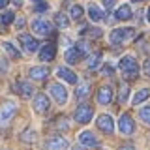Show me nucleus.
<instances>
[{
    "instance_id": "obj_33",
    "label": "nucleus",
    "mask_w": 150,
    "mask_h": 150,
    "mask_svg": "<svg viewBox=\"0 0 150 150\" xmlns=\"http://www.w3.org/2000/svg\"><path fill=\"white\" fill-rule=\"evenodd\" d=\"M143 73H144V77L150 79V60H144V64H143Z\"/></svg>"
},
{
    "instance_id": "obj_44",
    "label": "nucleus",
    "mask_w": 150,
    "mask_h": 150,
    "mask_svg": "<svg viewBox=\"0 0 150 150\" xmlns=\"http://www.w3.org/2000/svg\"><path fill=\"white\" fill-rule=\"evenodd\" d=\"M34 2H41V0H34Z\"/></svg>"
},
{
    "instance_id": "obj_34",
    "label": "nucleus",
    "mask_w": 150,
    "mask_h": 150,
    "mask_svg": "<svg viewBox=\"0 0 150 150\" xmlns=\"http://www.w3.org/2000/svg\"><path fill=\"white\" fill-rule=\"evenodd\" d=\"M45 9H49V6L41 0V2H38V6H36V11H45Z\"/></svg>"
},
{
    "instance_id": "obj_9",
    "label": "nucleus",
    "mask_w": 150,
    "mask_h": 150,
    "mask_svg": "<svg viewBox=\"0 0 150 150\" xmlns=\"http://www.w3.org/2000/svg\"><path fill=\"white\" fill-rule=\"evenodd\" d=\"M96 124L103 133H112V129H115V122H112V118L109 115H100L98 120H96Z\"/></svg>"
},
{
    "instance_id": "obj_20",
    "label": "nucleus",
    "mask_w": 150,
    "mask_h": 150,
    "mask_svg": "<svg viewBox=\"0 0 150 150\" xmlns=\"http://www.w3.org/2000/svg\"><path fill=\"white\" fill-rule=\"evenodd\" d=\"M88 15H90V19L94 23H100V21H103V13H101V9L96 6V4H90L88 6Z\"/></svg>"
},
{
    "instance_id": "obj_3",
    "label": "nucleus",
    "mask_w": 150,
    "mask_h": 150,
    "mask_svg": "<svg viewBox=\"0 0 150 150\" xmlns=\"http://www.w3.org/2000/svg\"><path fill=\"white\" fill-rule=\"evenodd\" d=\"M133 34H135L133 28H115V30L111 32L109 40H111V43L118 45V43H122V41H126V40H131Z\"/></svg>"
},
{
    "instance_id": "obj_14",
    "label": "nucleus",
    "mask_w": 150,
    "mask_h": 150,
    "mask_svg": "<svg viewBox=\"0 0 150 150\" xmlns=\"http://www.w3.org/2000/svg\"><path fill=\"white\" fill-rule=\"evenodd\" d=\"M28 77L34 79V81H45V79L49 77V68H45V66H38V68H32L30 71H28Z\"/></svg>"
},
{
    "instance_id": "obj_40",
    "label": "nucleus",
    "mask_w": 150,
    "mask_h": 150,
    "mask_svg": "<svg viewBox=\"0 0 150 150\" xmlns=\"http://www.w3.org/2000/svg\"><path fill=\"white\" fill-rule=\"evenodd\" d=\"M13 4H15L17 8H21V6H23V0H13Z\"/></svg>"
},
{
    "instance_id": "obj_26",
    "label": "nucleus",
    "mask_w": 150,
    "mask_h": 150,
    "mask_svg": "<svg viewBox=\"0 0 150 150\" xmlns=\"http://www.w3.org/2000/svg\"><path fill=\"white\" fill-rule=\"evenodd\" d=\"M36 137H38V135H36V131H34V129H30V128H26V129L21 133V139L25 141V143H34Z\"/></svg>"
},
{
    "instance_id": "obj_36",
    "label": "nucleus",
    "mask_w": 150,
    "mask_h": 150,
    "mask_svg": "<svg viewBox=\"0 0 150 150\" xmlns=\"http://www.w3.org/2000/svg\"><path fill=\"white\" fill-rule=\"evenodd\" d=\"M101 73H103V75H112V68H111V66H109V64H107V66H103V69H101Z\"/></svg>"
},
{
    "instance_id": "obj_16",
    "label": "nucleus",
    "mask_w": 150,
    "mask_h": 150,
    "mask_svg": "<svg viewBox=\"0 0 150 150\" xmlns=\"http://www.w3.org/2000/svg\"><path fill=\"white\" fill-rule=\"evenodd\" d=\"M56 75H58L60 79H64L66 83H69V84H77V75H75L71 69H68V68H58L56 69Z\"/></svg>"
},
{
    "instance_id": "obj_8",
    "label": "nucleus",
    "mask_w": 150,
    "mask_h": 150,
    "mask_svg": "<svg viewBox=\"0 0 150 150\" xmlns=\"http://www.w3.org/2000/svg\"><path fill=\"white\" fill-rule=\"evenodd\" d=\"M118 129L124 135L133 133V131H135V122H133V118H131L129 115H122L120 120H118Z\"/></svg>"
},
{
    "instance_id": "obj_21",
    "label": "nucleus",
    "mask_w": 150,
    "mask_h": 150,
    "mask_svg": "<svg viewBox=\"0 0 150 150\" xmlns=\"http://www.w3.org/2000/svg\"><path fill=\"white\" fill-rule=\"evenodd\" d=\"M101 64V53L98 51V53H94V54H90L88 56V60H86V66H88V69H98V66Z\"/></svg>"
},
{
    "instance_id": "obj_38",
    "label": "nucleus",
    "mask_w": 150,
    "mask_h": 150,
    "mask_svg": "<svg viewBox=\"0 0 150 150\" xmlns=\"http://www.w3.org/2000/svg\"><path fill=\"white\" fill-rule=\"evenodd\" d=\"M8 4H9V0H0V9H4Z\"/></svg>"
},
{
    "instance_id": "obj_39",
    "label": "nucleus",
    "mask_w": 150,
    "mask_h": 150,
    "mask_svg": "<svg viewBox=\"0 0 150 150\" xmlns=\"http://www.w3.org/2000/svg\"><path fill=\"white\" fill-rule=\"evenodd\" d=\"M120 150H135L131 144H124V146H120Z\"/></svg>"
},
{
    "instance_id": "obj_35",
    "label": "nucleus",
    "mask_w": 150,
    "mask_h": 150,
    "mask_svg": "<svg viewBox=\"0 0 150 150\" xmlns=\"http://www.w3.org/2000/svg\"><path fill=\"white\" fill-rule=\"evenodd\" d=\"M112 6H115V0H103V8L109 11V9H112Z\"/></svg>"
},
{
    "instance_id": "obj_4",
    "label": "nucleus",
    "mask_w": 150,
    "mask_h": 150,
    "mask_svg": "<svg viewBox=\"0 0 150 150\" xmlns=\"http://www.w3.org/2000/svg\"><path fill=\"white\" fill-rule=\"evenodd\" d=\"M92 115H94V109L88 103H81V105L75 109V120L79 124H88L92 120Z\"/></svg>"
},
{
    "instance_id": "obj_23",
    "label": "nucleus",
    "mask_w": 150,
    "mask_h": 150,
    "mask_svg": "<svg viewBox=\"0 0 150 150\" xmlns=\"http://www.w3.org/2000/svg\"><path fill=\"white\" fill-rule=\"evenodd\" d=\"M54 23H56V26H60V28H68L69 26V19L66 13H56L54 15Z\"/></svg>"
},
{
    "instance_id": "obj_37",
    "label": "nucleus",
    "mask_w": 150,
    "mask_h": 150,
    "mask_svg": "<svg viewBox=\"0 0 150 150\" xmlns=\"http://www.w3.org/2000/svg\"><path fill=\"white\" fill-rule=\"evenodd\" d=\"M15 26H17V28H23V26H25V19H23V17H19L17 21H15Z\"/></svg>"
},
{
    "instance_id": "obj_1",
    "label": "nucleus",
    "mask_w": 150,
    "mask_h": 150,
    "mask_svg": "<svg viewBox=\"0 0 150 150\" xmlns=\"http://www.w3.org/2000/svg\"><path fill=\"white\" fill-rule=\"evenodd\" d=\"M118 66H120V71L124 75V79H128V81H131V79H135L139 75V64L133 56H124Z\"/></svg>"
},
{
    "instance_id": "obj_19",
    "label": "nucleus",
    "mask_w": 150,
    "mask_h": 150,
    "mask_svg": "<svg viewBox=\"0 0 150 150\" xmlns=\"http://www.w3.org/2000/svg\"><path fill=\"white\" fill-rule=\"evenodd\" d=\"M115 17L118 19V21H128V19H131V8L128 6V4H122V6L116 9Z\"/></svg>"
},
{
    "instance_id": "obj_42",
    "label": "nucleus",
    "mask_w": 150,
    "mask_h": 150,
    "mask_svg": "<svg viewBox=\"0 0 150 150\" xmlns=\"http://www.w3.org/2000/svg\"><path fill=\"white\" fill-rule=\"evenodd\" d=\"M148 21H150V8H148Z\"/></svg>"
},
{
    "instance_id": "obj_18",
    "label": "nucleus",
    "mask_w": 150,
    "mask_h": 150,
    "mask_svg": "<svg viewBox=\"0 0 150 150\" xmlns=\"http://www.w3.org/2000/svg\"><path fill=\"white\" fill-rule=\"evenodd\" d=\"M15 88H17V92L21 94L23 98H30L32 94H34V88H32V84L26 83V81H17Z\"/></svg>"
},
{
    "instance_id": "obj_10",
    "label": "nucleus",
    "mask_w": 150,
    "mask_h": 150,
    "mask_svg": "<svg viewBox=\"0 0 150 150\" xmlns=\"http://www.w3.org/2000/svg\"><path fill=\"white\" fill-rule=\"evenodd\" d=\"M79 141H81V144L86 146V148H98L100 146V141L96 139V135H94L92 131H83V133L79 135Z\"/></svg>"
},
{
    "instance_id": "obj_30",
    "label": "nucleus",
    "mask_w": 150,
    "mask_h": 150,
    "mask_svg": "<svg viewBox=\"0 0 150 150\" xmlns=\"http://www.w3.org/2000/svg\"><path fill=\"white\" fill-rule=\"evenodd\" d=\"M128 92H129L128 84H126V83H122V84H120V94H118V100H120V101H126V100H128Z\"/></svg>"
},
{
    "instance_id": "obj_13",
    "label": "nucleus",
    "mask_w": 150,
    "mask_h": 150,
    "mask_svg": "<svg viewBox=\"0 0 150 150\" xmlns=\"http://www.w3.org/2000/svg\"><path fill=\"white\" fill-rule=\"evenodd\" d=\"M56 56V47L53 43H47L41 47V51H40V60L41 62H51Z\"/></svg>"
},
{
    "instance_id": "obj_31",
    "label": "nucleus",
    "mask_w": 150,
    "mask_h": 150,
    "mask_svg": "<svg viewBox=\"0 0 150 150\" xmlns=\"http://www.w3.org/2000/svg\"><path fill=\"white\" fill-rule=\"evenodd\" d=\"M77 49L81 51V54H83V56L90 54V45H88L86 41H79V43H77Z\"/></svg>"
},
{
    "instance_id": "obj_12",
    "label": "nucleus",
    "mask_w": 150,
    "mask_h": 150,
    "mask_svg": "<svg viewBox=\"0 0 150 150\" xmlns=\"http://www.w3.org/2000/svg\"><path fill=\"white\" fill-rule=\"evenodd\" d=\"M66 148H68V141L60 135L47 139V150H66Z\"/></svg>"
},
{
    "instance_id": "obj_22",
    "label": "nucleus",
    "mask_w": 150,
    "mask_h": 150,
    "mask_svg": "<svg viewBox=\"0 0 150 150\" xmlns=\"http://www.w3.org/2000/svg\"><path fill=\"white\" fill-rule=\"evenodd\" d=\"M88 94H90V84L81 83L77 86V90H75V98H77V100H84V98H88Z\"/></svg>"
},
{
    "instance_id": "obj_24",
    "label": "nucleus",
    "mask_w": 150,
    "mask_h": 150,
    "mask_svg": "<svg viewBox=\"0 0 150 150\" xmlns=\"http://www.w3.org/2000/svg\"><path fill=\"white\" fill-rule=\"evenodd\" d=\"M2 49L6 51V53H8L9 56H11V58H19V56H21V53H19L15 47L9 43V41H4V43H2Z\"/></svg>"
},
{
    "instance_id": "obj_2",
    "label": "nucleus",
    "mask_w": 150,
    "mask_h": 150,
    "mask_svg": "<svg viewBox=\"0 0 150 150\" xmlns=\"http://www.w3.org/2000/svg\"><path fill=\"white\" fill-rule=\"evenodd\" d=\"M17 115V105L13 101H2L0 103V126H9L13 116Z\"/></svg>"
},
{
    "instance_id": "obj_27",
    "label": "nucleus",
    "mask_w": 150,
    "mask_h": 150,
    "mask_svg": "<svg viewBox=\"0 0 150 150\" xmlns=\"http://www.w3.org/2000/svg\"><path fill=\"white\" fill-rule=\"evenodd\" d=\"M54 128L56 129H62V131H68L69 129L68 118H66V116H58V118H54Z\"/></svg>"
},
{
    "instance_id": "obj_6",
    "label": "nucleus",
    "mask_w": 150,
    "mask_h": 150,
    "mask_svg": "<svg viewBox=\"0 0 150 150\" xmlns=\"http://www.w3.org/2000/svg\"><path fill=\"white\" fill-rule=\"evenodd\" d=\"M32 30H34V34H38V36H51L53 34V26H51V23L45 21V19H36V21H32Z\"/></svg>"
},
{
    "instance_id": "obj_17",
    "label": "nucleus",
    "mask_w": 150,
    "mask_h": 150,
    "mask_svg": "<svg viewBox=\"0 0 150 150\" xmlns=\"http://www.w3.org/2000/svg\"><path fill=\"white\" fill-rule=\"evenodd\" d=\"M81 58H83V54H81V51L77 49V45L69 47V49L66 51V62H68V64H77Z\"/></svg>"
},
{
    "instance_id": "obj_29",
    "label": "nucleus",
    "mask_w": 150,
    "mask_h": 150,
    "mask_svg": "<svg viewBox=\"0 0 150 150\" xmlns=\"http://www.w3.org/2000/svg\"><path fill=\"white\" fill-rule=\"evenodd\" d=\"M139 116L146 126H150V107H143V109L139 111Z\"/></svg>"
},
{
    "instance_id": "obj_15",
    "label": "nucleus",
    "mask_w": 150,
    "mask_h": 150,
    "mask_svg": "<svg viewBox=\"0 0 150 150\" xmlns=\"http://www.w3.org/2000/svg\"><path fill=\"white\" fill-rule=\"evenodd\" d=\"M98 103H101V105H109L112 101V90L111 86H101L100 90H98V96H96Z\"/></svg>"
},
{
    "instance_id": "obj_7",
    "label": "nucleus",
    "mask_w": 150,
    "mask_h": 150,
    "mask_svg": "<svg viewBox=\"0 0 150 150\" xmlns=\"http://www.w3.org/2000/svg\"><path fill=\"white\" fill-rule=\"evenodd\" d=\"M19 41H21L23 49H25L26 53H36V51L40 49L38 40H36V38H32L30 34H21V36H19Z\"/></svg>"
},
{
    "instance_id": "obj_5",
    "label": "nucleus",
    "mask_w": 150,
    "mask_h": 150,
    "mask_svg": "<svg viewBox=\"0 0 150 150\" xmlns=\"http://www.w3.org/2000/svg\"><path fill=\"white\" fill-rule=\"evenodd\" d=\"M49 92H51L53 100L58 103V105H64V103L68 101V90H66L62 84H58V83L51 84V86H49Z\"/></svg>"
},
{
    "instance_id": "obj_28",
    "label": "nucleus",
    "mask_w": 150,
    "mask_h": 150,
    "mask_svg": "<svg viewBox=\"0 0 150 150\" xmlns=\"http://www.w3.org/2000/svg\"><path fill=\"white\" fill-rule=\"evenodd\" d=\"M83 13H84V9L79 6V4H73V6L69 8V17H71V19H81Z\"/></svg>"
},
{
    "instance_id": "obj_25",
    "label": "nucleus",
    "mask_w": 150,
    "mask_h": 150,
    "mask_svg": "<svg viewBox=\"0 0 150 150\" xmlns=\"http://www.w3.org/2000/svg\"><path fill=\"white\" fill-rule=\"evenodd\" d=\"M148 96H150V90H148V88H143V90H139L137 94H135V98H133V105H139L141 101L148 100Z\"/></svg>"
},
{
    "instance_id": "obj_41",
    "label": "nucleus",
    "mask_w": 150,
    "mask_h": 150,
    "mask_svg": "<svg viewBox=\"0 0 150 150\" xmlns=\"http://www.w3.org/2000/svg\"><path fill=\"white\" fill-rule=\"evenodd\" d=\"M71 150H84V148H83V146H73Z\"/></svg>"
},
{
    "instance_id": "obj_43",
    "label": "nucleus",
    "mask_w": 150,
    "mask_h": 150,
    "mask_svg": "<svg viewBox=\"0 0 150 150\" xmlns=\"http://www.w3.org/2000/svg\"><path fill=\"white\" fill-rule=\"evenodd\" d=\"M133 2H143V0H133Z\"/></svg>"
},
{
    "instance_id": "obj_11",
    "label": "nucleus",
    "mask_w": 150,
    "mask_h": 150,
    "mask_svg": "<svg viewBox=\"0 0 150 150\" xmlns=\"http://www.w3.org/2000/svg\"><path fill=\"white\" fill-rule=\"evenodd\" d=\"M34 109H36V112H40V115H43V112L49 111V98H47L45 94H36Z\"/></svg>"
},
{
    "instance_id": "obj_32",
    "label": "nucleus",
    "mask_w": 150,
    "mask_h": 150,
    "mask_svg": "<svg viewBox=\"0 0 150 150\" xmlns=\"http://www.w3.org/2000/svg\"><path fill=\"white\" fill-rule=\"evenodd\" d=\"M83 34H86V36H90V38H100L101 36V30H100V28H84Z\"/></svg>"
}]
</instances>
